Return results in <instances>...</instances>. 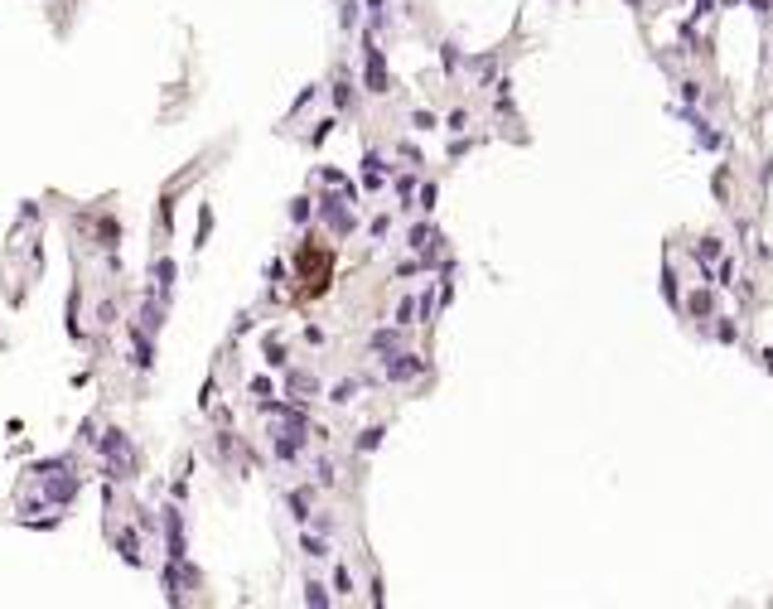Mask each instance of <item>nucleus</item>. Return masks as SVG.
I'll use <instances>...</instances> for the list:
<instances>
[{"label":"nucleus","instance_id":"1","mask_svg":"<svg viewBox=\"0 0 773 609\" xmlns=\"http://www.w3.org/2000/svg\"><path fill=\"white\" fill-rule=\"evenodd\" d=\"M329 271H334V257L304 242V247H300V276H304V295H324V286H329Z\"/></svg>","mask_w":773,"mask_h":609},{"label":"nucleus","instance_id":"2","mask_svg":"<svg viewBox=\"0 0 773 609\" xmlns=\"http://www.w3.org/2000/svg\"><path fill=\"white\" fill-rule=\"evenodd\" d=\"M368 92H386V63L373 44H368Z\"/></svg>","mask_w":773,"mask_h":609},{"label":"nucleus","instance_id":"3","mask_svg":"<svg viewBox=\"0 0 773 609\" xmlns=\"http://www.w3.org/2000/svg\"><path fill=\"white\" fill-rule=\"evenodd\" d=\"M421 373V358H411V353H396L391 363H386V377L391 382H406V377H416Z\"/></svg>","mask_w":773,"mask_h":609},{"label":"nucleus","instance_id":"4","mask_svg":"<svg viewBox=\"0 0 773 609\" xmlns=\"http://www.w3.org/2000/svg\"><path fill=\"white\" fill-rule=\"evenodd\" d=\"M304 600H309V605H314V609H324V605H329V595H324V585H314V580L304 585Z\"/></svg>","mask_w":773,"mask_h":609},{"label":"nucleus","instance_id":"5","mask_svg":"<svg viewBox=\"0 0 773 609\" xmlns=\"http://www.w3.org/2000/svg\"><path fill=\"white\" fill-rule=\"evenodd\" d=\"M353 392H358V382H339V387H334V402H339V406L353 402Z\"/></svg>","mask_w":773,"mask_h":609},{"label":"nucleus","instance_id":"6","mask_svg":"<svg viewBox=\"0 0 773 609\" xmlns=\"http://www.w3.org/2000/svg\"><path fill=\"white\" fill-rule=\"evenodd\" d=\"M290 508H295V517H309V494H304V489H300V494H295V498H290Z\"/></svg>","mask_w":773,"mask_h":609},{"label":"nucleus","instance_id":"7","mask_svg":"<svg viewBox=\"0 0 773 609\" xmlns=\"http://www.w3.org/2000/svg\"><path fill=\"white\" fill-rule=\"evenodd\" d=\"M290 387H295V392H314L319 382H314V377H304V373H295V377H290Z\"/></svg>","mask_w":773,"mask_h":609},{"label":"nucleus","instance_id":"8","mask_svg":"<svg viewBox=\"0 0 773 609\" xmlns=\"http://www.w3.org/2000/svg\"><path fill=\"white\" fill-rule=\"evenodd\" d=\"M377 440H382V430H377V425H373V430H363V440H358V450H373V445H377Z\"/></svg>","mask_w":773,"mask_h":609},{"label":"nucleus","instance_id":"9","mask_svg":"<svg viewBox=\"0 0 773 609\" xmlns=\"http://www.w3.org/2000/svg\"><path fill=\"white\" fill-rule=\"evenodd\" d=\"M373 348H396V334H386V329L382 334H373Z\"/></svg>","mask_w":773,"mask_h":609},{"label":"nucleus","instance_id":"10","mask_svg":"<svg viewBox=\"0 0 773 609\" xmlns=\"http://www.w3.org/2000/svg\"><path fill=\"white\" fill-rule=\"evenodd\" d=\"M266 363H286V348H281V343H266Z\"/></svg>","mask_w":773,"mask_h":609},{"label":"nucleus","instance_id":"11","mask_svg":"<svg viewBox=\"0 0 773 609\" xmlns=\"http://www.w3.org/2000/svg\"><path fill=\"white\" fill-rule=\"evenodd\" d=\"M411 314H416V304L401 300V309H396V324H411Z\"/></svg>","mask_w":773,"mask_h":609},{"label":"nucleus","instance_id":"12","mask_svg":"<svg viewBox=\"0 0 773 609\" xmlns=\"http://www.w3.org/2000/svg\"><path fill=\"white\" fill-rule=\"evenodd\" d=\"M691 309H696V314H706V309H710V295H706V291H701V295H691Z\"/></svg>","mask_w":773,"mask_h":609},{"label":"nucleus","instance_id":"13","mask_svg":"<svg viewBox=\"0 0 773 609\" xmlns=\"http://www.w3.org/2000/svg\"><path fill=\"white\" fill-rule=\"evenodd\" d=\"M749 5H754V10H759V15H769V0H749Z\"/></svg>","mask_w":773,"mask_h":609},{"label":"nucleus","instance_id":"14","mask_svg":"<svg viewBox=\"0 0 773 609\" xmlns=\"http://www.w3.org/2000/svg\"><path fill=\"white\" fill-rule=\"evenodd\" d=\"M633 5H638V0H633Z\"/></svg>","mask_w":773,"mask_h":609}]
</instances>
